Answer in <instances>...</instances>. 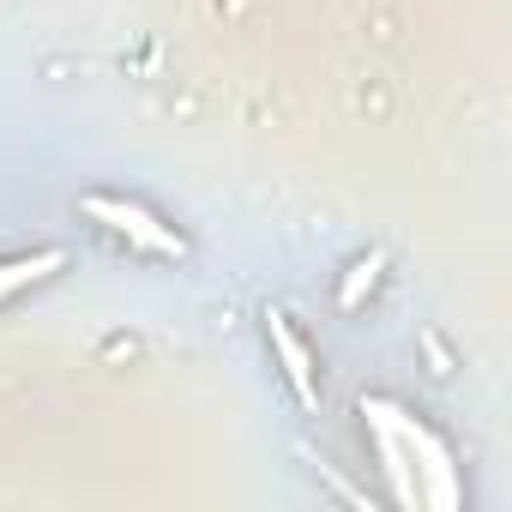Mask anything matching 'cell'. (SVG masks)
Wrapping results in <instances>:
<instances>
[{
	"label": "cell",
	"mask_w": 512,
	"mask_h": 512,
	"mask_svg": "<svg viewBox=\"0 0 512 512\" xmlns=\"http://www.w3.org/2000/svg\"><path fill=\"white\" fill-rule=\"evenodd\" d=\"M266 338H272V356H278V368H284V380H290L296 404H302V410H314V404H320V386H314V356H308L302 332L290 326V314L266 308Z\"/></svg>",
	"instance_id": "cell-3"
},
{
	"label": "cell",
	"mask_w": 512,
	"mask_h": 512,
	"mask_svg": "<svg viewBox=\"0 0 512 512\" xmlns=\"http://www.w3.org/2000/svg\"><path fill=\"white\" fill-rule=\"evenodd\" d=\"M368 428H374V446H380V464H386V476H392L398 506H422V488H416V470H410V452L398 446V434H392L386 422H368Z\"/></svg>",
	"instance_id": "cell-5"
},
{
	"label": "cell",
	"mask_w": 512,
	"mask_h": 512,
	"mask_svg": "<svg viewBox=\"0 0 512 512\" xmlns=\"http://www.w3.org/2000/svg\"><path fill=\"white\" fill-rule=\"evenodd\" d=\"M61 266H67L61 247H37V253H19V260H0V302L31 290V284H43V278H55Z\"/></svg>",
	"instance_id": "cell-4"
},
{
	"label": "cell",
	"mask_w": 512,
	"mask_h": 512,
	"mask_svg": "<svg viewBox=\"0 0 512 512\" xmlns=\"http://www.w3.org/2000/svg\"><path fill=\"white\" fill-rule=\"evenodd\" d=\"M85 217H91V223H103V229H115V235H127V241H133V247H145V253H163V260H181V253H187V241H181L157 211H145L139 199L85 193Z\"/></svg>",
	"instance_id": "cell-2"
},
{
	"label": "cell",
	"mask_w": 512,
	"mask_h": 512,
	"mask_svg": "<svg viewBox=\"0 0 512 512\" xmlns=\"http://www.w3.org/2000/svg\"><path fill=\"white\" fill-rule=\"evenodd\" d=\"M380 272H386V253L374 247L368 260H356V266H350V278L338 284V308H362V296H368V290L380 284Z\"/></svg>",
	"instance_id": "cell-6"
},
{
	"label": "cell",
	"mask_w": 512,
	"mask_h": 512,
	"mask_svg": "<svg viewBox=\"0 0 512 512\" xmlns=\"http://www.w3.org/2000/svg\"><path fill=\"white\" fill-rule=\"evenodd\" d=\"M362 416H368V422H386V428L398 434V446L410 452V470H416L422 506H434V512H452V506L464 500V488H458V470H452V452L434 440V428H428V422H416L410 410H398V404H392V398H380V392H368V398H362Z\"/></svg>",
	"instance_id": "cell-1"
}]
</instances>
